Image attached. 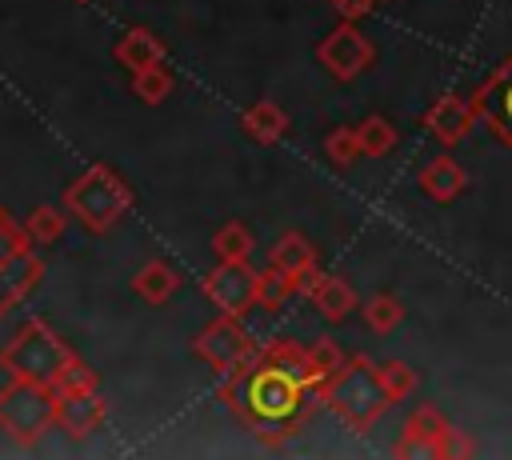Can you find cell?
<instances>
[{"label": "cell", "instance_id": "cell-20", "mask_svg": "<svg viewBox=\"0 0 512 460\" xmlns=\"http://www.w3.org/2000/svg\"><path fill=\"white\" fill-rule=\"evenodd\" d=\"M364 324L372 328V332H392L400 320H404V304H400V296H392V292H376V296H368L364 304Z\"/></svg>", "mask_w": 512, "mask_h": 460}, {"label": "cell", "instance_id": "cell-4", "mask_svg": "<svg viewBox=\"0 0 512 460\" xmlns=\"http://www.w3.org/2000/svg\"><path fill=\"white\" fill-rule=\"evenodd\" d=\"M76 360V352L44 324V320H24L12 340L0 348V368L8 376L20 380H36V384H56L60 372Z\"/></svg>", "mask_w": 512, "mask_h": 460}, {"label": "cell", "instance_id": "cell-15", "mask_svg": "<svg viewBox=\"0 0 512 460\" xmlns=\"http://www.w3.org/2000/svg\"><path fill=\"white\" fill-rule=\"evenodd\" d=\"M464 188H468V176H464V168H460L452 156H436V160H428V164L420 168V192H424L428 200H436V204L456 200Z\"/></svg>", "mask_w": 512, "mask_h": 460}, {"label": "cell", "instance_id": "cell-16", "mask_svg": "<svg viewBox=\"0 0 512 460\" xmlns=\"http://www.w3.org/2000/svg\"><path fill=\"white\" fill-rule=\"evenodd\" d=\"M164 40L148 28H128L120 40H116V60L128 68V72H140V68H152V64H164Z\"/></svg>", "mask_w": 512, "mask_h": 460}, {"label": "cell", "instance_id": "cell-26", "mask_svg": "<svg viewBox=\"0 0 512 460\" xmlns=\"http://www.w3.org/2000/svg\"><path fill=\"white\" fill-rule=\"evenodd\" d=\"M292 292H296V284H292V280H284L276 268H268V272H260V296H256V304L272 312V308H280Z\"/></svg>", "mask_w": 512, "mask_h": 460}, {"label": "cell", "instance_id": "cell-3", "mask_svg": "<svg viewBox=\"0 0 512 460\" xmlns=\"http://www.w3.org/2000/svg\"><path fill=\"white\" fill-rule=\"evenodd\" d=\"M64 208L88 232H112L124 220V212L132 208V188L108 164H88L64 188Z\"/></svg>", "mask_w": 512, "mask_h": 460}, {"label": "cell", "instance_id": "cell-8", "mask_svg": "<svg viewBox=\"0 0 512 460\" xmlns=\"http://www.w3.org/2000/svg\"><path fill=\"white\" fill-rule=\"evenodd\" d=\"M472 108L476 120H484L488 132L512 152V56L480 80V88L472 92Z\"/></svg>", "mask_w": 512, "mask_h": 460}, {"label": "cell", "instance_id": "cell-24", "mask_svg": "<svg viewBox=\"0 0 512 460\" xmlns=\"http://www.w3.org/2000/svg\"><path fill=\"white\" fill-rule=\"evenodd\" d=\"M212 252H216L220 260H248V256H252V232H248L240 220H228L224 228H216Z\"/></svg>", "mask_w": 512, "mask_h": 460}, {"label": "cell", "instance_id": "cell-31", "mask_svg": "<svg viewBox=\"0 0 512 460\" xmlns=\"http://www.w3.org/2000/svg\"><path fill=\"white\" fill-rule=\"evenodd\" d=\"M372 4H376V0H332L336 16H344V20H360V16H368Z\"/></svg>", "mask_w": 512, "mask_h": 460}, {"label": "cell", "instance_id": "cell-6", "mask_svg": "<svg viewBox=\"0 0 512 460\" xmlns=\"http://www.w3.org/2000/svg\"><path fill=\"white\" fill-rule=\"evenodd\" d=\"M256 348H260V344L248 336V328L240 324V316H228V312H224L220 320L204 324V328L192 336V352H196L212 372H220V376L236 372Z\"/></svg>", "mask_w": 512, "mask_h": 460}, {"label": "cell", "instance_id": "cell-32", "mask_svg": "<svg viewBox=\"0 0 512 460\" xmlns=\"http://www.w3.org/2000/svg\"><path fill=\"white\" fill-rule=\"evenodd\" d=\"M80 4H84V0H80Z\"/></svg>", "mask_w": 512, "mask_h": 460}, {"label": "cell", "instance_id": "cell-27", "mask_svg": "<svg viewBox=\"0 0 512 460\" xmlns=\"http://www.w3.org/2000/svg\"><path fill=\"white\" fill-rule=\"evenodd\" d=\"M376 368H380V380H384V388H388L392 400H404L416 388V372L404 360H388V364H376Z\"/></svg>", "mask_w": 512, "mask_h": 460}, {"label": "cell", "instance_id": "cell-23", "mask_svg": "<svg viewBox=\"0 0 512 460\" xmlns=\"http://www.w3.org/2000/svg\"><path fill=\"white\" fill-rule=\"evenodd\" d=\"M64 224H68V216L60 208H52V204H36L28 212V220H24V228H28V236L36 244H56L64 236Z\"/></svg>", "mask_w": 512, "mask_h": 460}, {"label": "cell", "instance_id": "cell-19", "mask_svg": "<svg viewBox=\"0 0 512 460\" xmlns=\"http://www.w3.org/2000/svg\"><path fill=\"white\" fill-rule=\"evenodd\" d=\"M32 236L24 224H16L8 216V208H0V276H12L24 260H32Z\"/></svg>", "mask_w": 512, "mask_h": 460}, {"label": "cell", "instance_id": "cell-13", "mask_svg": "<svg viewBox=\"0 0 512 460\" xmlns=\"http://www.w3.org/2000/svg\"><path fill=\"white\" fill-rule=\"evenodd\" d=\"M300 292H308V300L316 304V312H320L324 320H332V324H340V320L356 308L352 284L340 280V276H328V272H312V276L300 284Z\"/></svg>", "mask_w": 512, "mask_h": 460}, {"label": "cell", "instance_id": "cell-29", "mask_svg": "<svg viewBox=\"0 0 512 460\" xmlns=\"http://www.w3.org/2000/svg\"><path fill=\"white\" fill-rule=\"evenodd\" d=\"M308 356H312V364H316V372H320L324 380H332V376L340 372V364L348 360V356L336 348V340H316V344L308 348Z\"/></svg>", "mask_w": 512, "mask_h": 460}, {"label": "cell", "instance_id": "cell-22", "mask_svg": "<svg viewBox=\"0 0 512 460\" xmlns=\"http://www.w3.org/2000/svg\"><path fill=\"white\" fill-rule=\"evenodd\" d=\"M356 136H360V152L364 156H388L392 144H396V128L384 116H364L356 124Z\"/></svg>", "mask_w": 512, "mask_h": 460}, {"label": "cell", "instance_id": "cell-11", "mask_svg": "<svg viewBox=\"0 0 512 460\" xmlns=\"http://www.w3.org/2000/svg\"><path fill=\"white\" fill-rule=\"evenodd\" d=\"M444 432H448V420L440 416V408L420 404L408 416V424H404V436L396 444V456H440Z\"/></svg>", "mask_w": 512, "mask_h": 460}, {"label": "cell", "instance_id": "cell-17", "mask_svg": "<svg viewBox=\"0 0 512 460\" xmlns=\"http://www.w3.org/2000/svg\"><path fill=\"white\" fill-rule=\"evenodd\" d=\"M176 288H180V272H176L168 260H148V264H140L136 276H132V292H136L144 304H164Z\"/></svg>", "mask_w": 512, "mask_h": 460}, {"label": "cell", "instance_id": "cell-7", "mask_svg": "<svg viewBox=\"0 0 512 460\" xmlns=\"http://www.w3.org/2000/svg\"><path fill=\"white\" fill-rule=\"evenodd\" d=\"M204 296L228 312V316H244L248 308H256L260 296V272H252L248 260H220L208 276H204Z\"/></svg>", "mask_w": 512, "mask_h": 460}, {"label": "cell", "instance_id": "cell-9", "mask_svg": "<svg viewBox=\"0 0 512 460\" xmlns=\"http://www.w3.org/2000/svg\"><path fill=\"white\" fill-rule=\"evenodd\" d=\"M316 56H320V64L336 76V80H356L368 64H372V40L352 24V20H344L340 28H332L324 40H320V48H316Z\"/></svg>", "mask_w": 512, "mask_h": 460}, {"label": "cell", "instance_id": "cell-18", "mask_svg": "<svg viewBox=\"0 0 512 460\" xmlns=\"http://www.w3.org/2000/svg\"><path fill=\"white\" fill-rule=\"evenodd\" d=\"M240 124H244V132H248L256 144H276V140L288 132V112H284L280 104H272V100H260V104L244 108Z\"/></svg>", "mask_w": 512, "mask_h": 460}, {"label": "cell", "instance_id": "cell-30", "mask_svg": "<svg viewBox=\"0 0 512 460\" xmlns=\"http://www.w3.org/2000/svg\"><path fill=\"white\" fill-rule=\"evenodd\" d=\"M476 452V444L460 432V428H452L448 424V432H444V444H440V456H472Z\"/></svg>", "mask_w": 512, "mask_h": 460}, {"label": "cell", "instance_id": "cell-28", "mask_svg": "<svg viewBox=\"0 0 512 460\" xmlns=\"http://www.w3.org/2000/svg\"><path fill=\"white\" fill-rule=\"evenodd\" d=\"M56 392H84V388H100V376H96V368H88L80 356L60 372V380L52 384Z\"/></svg>", "mask_w": 512, "mask_h": 460}, {"label": "cell", "instance_id": "cell-1", "mask_svg": "<svg viewBox=\"0 0 512 460\" xmlns=\"http://www.w3.org/2000/svg\"><path fill=\"white\" fill-rule=\"evenodd\" d=\"M324 384L328 380L316 372L308 348L272 340L224 376L220 400L240 424L256 432L260 444L280 448L304 428L312 408L324 404Z\"/></svg>", "mask_w": 512, "mask_h": 460}, {"label": "cell", "instance_id": "cell-25", "mask_svg": "<svg viewBox=\"0 0 512 460\" xmlns=\"http://www.w3.org/2000/svg\"><path fill=\"white\" fill-rule=\"evenodd\" d=\"M324 152H328V160H332L336 168H352V164L364 156V152H360V136H356V128H336V132H328Z\"/></svg>", "mask_w": 512, "mask_h": 460}, {"label": "cell", "instance_id": "cell-5", "mask_svg": "<svg viewBox=\"0 0 512 460\" xmlns=\"http://www.w3.org/2000/svg\"><path fill=\"white\" fill-rule=\"evenodd\" d=\"M52 424H56V388L8 376V384L0 388V432L12 444L32 448Z\"/></svg>", "mask_w": 512, "mask_h": 460}, {"label": "cell", "instance_id": "cell-21", "mask_svg": "<svg viewBox=\"0 0 512 460\" xmlns=\"http://www.w3.org/2000/svg\"><path fill=\"white\" fill-rule=\"evenodd\" d=\"M172 84H176V76H172L164 64H152V68L132 72V92H136L144 104H160V100H168Z\"/></svg>", "mask_w": 512, "mask_h": 460}, {"label": "cell", "instance_id": "cell-10", "mask_svg": "<svg viewBox=\"0 0 512 460\" xmlns=\"http://www.w3.org/2000/svg\"><path fill=\"white\" fill-rule=\"evenodd\" d=\"M108 416V404L100 400L96 388H84V392H56V424L72 436V440H84L92 436Z\"/></svg>", "mask_w": 512, "mask_h": 460}, {"label": "cell", "instance_id": "cell-2", "mask_svg": "<svg viewBox=\"0 0 512 460\" xmlns=\"http://www.w3.org/2000/svg\"><path fill=\"white\" fill-rule=\"evenodd\" d=\"M392 404L396 400L388 396L380 368L368 356H348L340 364V372L324 384V408L352 432H368Z\"/></svg>", "mask_w": 512, "mask_h": 460}, {"label": "cell", "instance_id": "cell-14", "mask_svg": "<svg viewBox=\"0 0 512 460\" xmlns=\"http://www.w3.org/2000/svg\"><path fill=\"white\" fill-rule=\"evenodd\" d=\"M268 268H276L284 280H292L296 288L316 272V248L300 236V232H284L276 240V248L268 252Z\"/></svg>", "mask_w": 512, "mask_h": 460}, {"label": "cell", "instance_id": "cell-12", "mask_svg": "<svg viewBox=\"0 0 512 460\" xmlns=\"http://www.w3.org/2000/svg\"><path fill=\"white\" fill-rule=\"evenodd\" d=\"M476 124V108L464 96H440L428 112H424V128L440 140V144H460Z\"/></svg>", "mask_w": 512, "mask_h": 460}]
</instances>
